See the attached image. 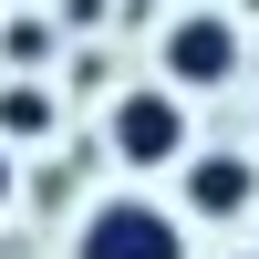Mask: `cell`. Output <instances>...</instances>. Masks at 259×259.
Wrapping results in <instances>:
<instances>
[{
	"label": "cell",
	"mask_w": 259,
	"mask_h": 259,
	"mask_svg": "<svg viewBox=\"0 0 259 259\" xmlns=\"http://www.w3.org/2000/svg\"><path fill=\"white\" fill-rule=\"evenodd\" d=\"M73 259H187V228L166 218V207H145V197H104L94 218H83Z\"/></svg>",
	"instance_id": "6da1fadb"
},
{
	"label": "cell",
	"mask_w": 259,
	"mask_h": 259,
	"mask_svg": "<svg viewBox=\"0 0 259 259\" xmlns=\"http://www.w3.org/2000/svg\"><path fill=\"white\" fill-rule=\"evenodd\" d=\"M228 73H239V21L228 11L166 21V83H228Z\"/></svg>",
	"instance_id": "7a4b0ae2"
},
{
	"label": "cell",
	"mask_w": 259,
	"mask_h": 259,
	"mask_svg": "<svg viewBox=\"0 0 259 259\" xmlns=\"http://www.w3.org/2000/svg\"><path fill=\"white\" fill-rule=\"evenodd\" d=\"M114 156L124 166H177L187 156V104L177 94H124L114 104Z\"/></svg>",
	"instance_id": "3957f363"
},
{
	"label": "cell",
	"mask_w": 259,
	"mask_h": 259,
	"mask_svg": "<svg viewBox=\"0 0 259 259\" xmlns=\"http://www.w3.org/2000/svg\"><path fill=\"white\" fill-rule=\"evenodd\" d=\"M187 207H197V218H249L259 207L249 156H187Z\"/></svg>",
	"instance_id": "277c9868"
},
{
	"label": "cell",
	"mask_w": 259,
	"mask_h": 259,
	"mask_svg": "<svg viewBox=\"0 0 259 259\" xmlns=\"http://www.w3.org/2000/svg\"><path fill=\"white\" fill-rule=\"evenodd\" d=\"M0 135H11V145L52 135V94H41V83H11V94H0Z\"/></svg>",
	"instance_id": "5b68a950"
},
{
	"label": "cell",
	"mask_w": 259,
	"mask_h": 259,
	"mask_svg": "<svg viewBox=\"0 0 259 259\" xmlns=\"http://www.w3.org/2000/svg\"><path fill=\"white\" fill-rule=\"evenodd\" d=\"M0 52H11V62H41V52H52V31H41V21H21V31H0Z\"/></svg>",
	"instance_id": "8992f818"
},
{
	"label": "cell",
	"mask_w": 259,
	"mask_h": 259,
	"mask_svg": "<svg viewBox=\"0 0 259 259\" xmlns=\"http://www.w3.org/2000/svg\"><path fill=\"white\" fill-rule=\"evenodd\" d=\"M0 197H11V156H0Z\"/></svg>",
	"instance_id": "52a82bcc"
},
{
	"label": "cell",
	"mask_w": 259,
	"mask_h": 259,
	"mask_svg": "<svg viewBox=\"0 0 259 259\" xmlns=\"http://www.w3.org/2000/svg\"><path fill=\"white\" fill-rule=\"evenodd\" d=\"M249 259H259V249H249Z\"/></svg>",
	"instance_id": "ba28073f"
}]
</instances>
